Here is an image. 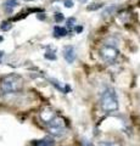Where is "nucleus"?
<instances>
[{
    "mask_svg": "<svg viewBox=\"0 0 140 146\" xmlns=\"http://www.w3.org/2000/svg\"><path fill=\"white\" fill-rule=\"evenodd\" d=\"M22 85H23V80H22L21 76L19 74H9L0 80V94L1 95H9L20 91Z\"/></svg>",
    "mask_w": 140,
    "mask_h": 146,
    "instance_id": "f257e3e1",
    "label": "nucleus"
},
{
    "mask_svg": "<svg viewBox=\"0 0 140 146\" xmlns=\"http://www.w3.org/2000/svg\"><path fill=\"white\" fill-rule=\"evenodd\" d=\"M101 108L107 113L115 112L118 110V99H117V94L113 88H106L102 91L101 99H100Z\"/></svg>",
    "mask_w": 140,
    "mask_h": 146,
    "instance_id": "f03ea898",
    "label": "nucleus"
},
{
    "mask_svg": "<svg viewBox=\"0 0 140 146\" xmlns=\"http://www.w3.org/2000/svg\"><path fill=\"white\" fill-rule=\"evenodd\" d=\"M119 55V51L118 49L113 45H104V46L100 49V56L101 58L105 62H108V63H112L117 60Z\"/></svg>",
    "mask_w": 140,
    "mask_h": 146,
    "instance_id": "7ed1b4c3",
    "label": "nucleus"
},
{
    "mask_svg": "<svg viewBox=\"0 0 140 146\" xmlns=\"http://www.w3.org/2000/svg\"><path fill=\"white\" fill-rule=\"evenodd\" d=\"M48 127L50 133L54 135H62L65 133V123L62 118H54L52 121L48 123Z\"/></svg>",
    "mask_w": 140,
    "mask_h": 146,
    "instance_id": "20e7f679",
    "label": "nucleus"
},
{
    "mask_svg": "<svg viewBox=\"0 0 140 146\" xmlns=\"http://www.w3.org/2000/svg\"><path fill=\"white\" fill-rule=\"evenodd\" d=\"M64 57L68 63H72L76 60V49L72 45H67L64 49Z\"/></svg>",
    "mask_w": 140,
    "mask_h": 146,
    "instance_id": "39448f33",
    "label": "nucleus"
},
{
    "mask_svg": "<svg viewBox=\"0 0 140 146\" xmlns=\"http://www.w3.org/2000/svg\"><path fill=\"white\" fill-rule=\"evenodd\" d=\"M3 5H4V7H5V10L7 12H11L13 9L19 5V1H17V0H5Z\"/></svg>",
    "mask_w": 140,
    "mask_h": 146,
    "instance_id": "423d86ee",
    "label": "nucleus"
},
{
    "mask_svg": "<svg viewBox=\"0 0 140 146\" xmlns=\"http://www.w3.org/2000/svg\"><path fill=\"white\" fill-rule=\"evenodd\" d=\"M68 34V31L64 27H60V26H55L54 27V35L55 36H65Z\"/></svg>",
    "mask_w": 140,
    "mask_h": 146,
    "instance_id": "0eeeda50",
    "label": "nucleus"
},
{
    "mask_svg": "<svg viewBox=\"0 0 140 146\" xmlns=\"http://www.w3.org/2000/svg\"><path fill=\"white\" fill-rule=\"evenodd\" d=\"M35 146H54V140L51 138H44L43 140L35 143Z\"/></svg>",
    "mask_w": 140,
    "mask_h": 146,
    "instance_id": "6e6552de",
    "label": "nucleus"
},
{
    "mask_svg": "<svg viewBox=\"0 0 140 146\" xmlns=\"http://www.w3.org/2000/svg\"><path fill=\"white\" fill-rule=\"evenodd\" d=\"M117 10V6L116 5H111V6H107L106 9H105V11L102 12V17H107V16H110V15H112L115 11Z\"/></svg>",
    "mask_w": 140,
    "mask_h": 146,
    "instance_id": "1a4fd4ad",
    "label": "nucleus"
},
{
    "mask_svg": "<svg viewBox=\"0 0 140 146\" xmlns=\"http://www.w3.org/2000/svg\"><path fill=\"white\" fill-rule=\"evenodd\" d=\"M102 5H104V4H101V3H96V4L94 3V4H90V5H88L87 10H88V11H96V10H99V9H101Z\"/></svg>",
    "mask_w": 140,
    "mask_h": 146,
    "instance_id": "9d476101",
    "label": "nucleus"
},
{
    "mask_svg": "<svg viewBox=\"0 0 140 146\" xmlns=\"http://www.w3.org/2000/svg\"><path fill=\"white\" fill-rule=\"evenodd\" d=\"M44 57L46 58V60H51V61H55L56 58H57L56 54H54V52H51V51H48V52H45Z\"/></svg>",
    "mask_w": 140,
    "mask_h": 146,
    "instance_id": "9b49d317",
    "label": "nucleus"
},
{
    "mask_svg": "<svg viewBox=\"0 0 140 146\" xmlns=\"http://www.w3.org/2000/svg\"><path fill=\"white\" fill-rule=\"evenodd\" d=\"M11 27H12V25L10 23V22H7V21H4L3 23H1V26H0V28H1V31L6 32V31H9V29H11Z\"/></svg>",
    "mask_w": 140,
    "mask_h": 146,
    "instance_id": "f8f14e48",
    "label": "nucleus"
},
{
    "mask_svg": "<svg viewBox=\"0 0 140 146\" xmlns=\"http://www.w3.org/2000/svg\"><path fill=\"white\" fill-rule=\"evenodd\" d=\"M76 25V18L74 17H70V18H67L66 20V26H67V28H72Z\"/></svg>",
    "mask_w": 140,
    "mask_h": 146,
    "instance_id": "ddd939ff",
    "label": "nucleus"
},
{
    "mask_svg": "<svg viewBox=\"0 0 140 146\" xmlns=\"http://www.w3.org/2000/svg\"><path fill=\"white\" fill-rule=\"evenodd\" d=\"M100 146H122V145L116 143V141H102Z\"/></svg>",
    "mask_w": 140,
    "mask_h": 146,
    "instance_id": "4468645a",
    "label": "nucleus"
},
{
    "mask_svg": "<svg viewBox=\"0 0 140 146\" xmlns=\"http://www.w3.org/2000/svg\"><path fill=\"white\" fill-rule=\"evenodd\" d=\"M54 18H55V21L57 22V23H58V22H62V21L65 20V17H64V15H62L61 12H55V15H54Z\"/></svg>",
    "mask_w": 140,
    "mask_h": 146,
    "instance_id": "2eb2a0df",
    "label": "nucleus"
},
{
    "mask_svg": "<svg viewBox=\"0 0 140 146\" xmlns=\"http://www.w3.org/2000/svg\"><path fill=\"white\" fill-rule=\"evenodd\" d=\"M65 7L67 9L73 7V0H65Z\"/></svg>",
    "mask_w": 140,
    "mask_h": 146,
    "instance_id": "dca6fc26",
    "label": "nucleus"
},
{
    "mask_svg": "<svg viewBox=\"0 0 140 146\" xmlns=\"http://www.w3.org/2000/svg\"><path fill=\"white\" fill-rule=\"evenodd\" d=\"M28 11L29 12H42L43 10H42V9H29Z\"/></svg>",
    "mask_w": 140,
    "mask_h": 146,
    "instance_id": "f3484780",
    "label": "nucleus"
},
{
    "mask_svg": "<svg viewBox=\"0 0 140 146\" xmlns=\"http://www.w3.org/2000/svg\"><path fill=\"white\" fill-rule=\"evenodd\" d=\"M37 17L39 18V20H45V18H46V15H44V13H40V15H37Z\"/></svg>",
    "mask_w": 140,
    "mask_h": 146,
    "instance_id": "a211bd4d",
    "label": "nucleus"
},
{
    "mask_svg": "<svg viewBox=\"0 0 140 146\" xmlns=\"http://www.w3.org/2000/svg\"><path fill=\"white\" fill-rule=\"evenodd\" d=\"M82 27H78V28H77V32H78V33H80V32H82Z\"/></svg>",
    "mask_w": 140,
    "mask_h": 146,
    "instance_id": "6ab92c4d",
    "label": "nucleus"
},
{
    "mask_svg": "<svg viewBox=\"0 0 140 146\" xmlns=\"http://www.w3.org/2000/svg\"><path fill=\"white\" fill-rule=\"evenodd\" d=\"M4 56V51H1V50H0V58H1Z\"/></svg>",
    "mask_w": 140,
    "mask_h": 146,
    "instance_id": "aec40b11",
    "label": "nucleus"
},
{
    "mask_svg": "<svg viewBox=\"0 0 140 146\" xmlns=\"http://www.w3.org/2000/svg\"><path fill=\"white\" fill-rule=\"evenodd\" d=\"M78 1H80V3H87V0H78Z\"/></svg>",
    "mask_w": 140,
    "mask_h": 146,
    "instance_id": "412c9836",
    "label": "nucleus"
},
{
    "mask_svg": "<svg viewBox=\"0 0 140 146\" xmlns=\"http://www.w3.org/2000/svg\"><path fill=\"white\" fill-rule=\"evenodd\" d=\"M0 42H3V36H0Z\"/></svg>",
    "mask_w": 140,
    "mask_h": 146,
    "instance_id": "4be33fe9",
    "label": "nucleus"
}]
</instances>
